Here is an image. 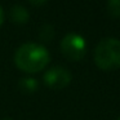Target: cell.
I'll use <instances>...</instances> for the list:
<instances>
[{
    "label": "cell",
    "instance_id": "8",
    "mask_svg": "<svg viewBox=\"0 0 120 120\" xmlns=\"http://www.w3.org/2000/svg\"><path fill=\"white\" fill-rule=\"evenodd\" d=\"M40 39L44 40V41H49L50 39H53L54 36V31H53V27L50 25H44V26L40 29V34H39Z\"/></svg>",
    "mask_w": 120,
    "mask_h": 120
},
{
    "label": "cell",
    "instance_id": "4",
    "mask_svg": "<svg viewBox=\"0 0 120 120\" xmlns=\"http://www.w3.org/2000/svg\"><path fill=\"white\" fill-rule=\"evenodd\" d=\"M72 80L71 72L65 67L54 66L44 74V84L50 89L60 90L68 85Z\"/></svg>",
    "mask_w": 120,
    "mask_h": 120
},
{
    "label": "cell",
    "instance_id": "3",
    "mask_svg": "<svg viewBox=\"0 0 120 120\" xmlns=\"http://www.w3.org/2000/svg\"><path fill=\"white\" fill-rule=\"evenodd\" d=\"M61 52L68 61L78 62L83 60L86 53L85 39L75 32L65 35V38L61 40Z\"/></svg>",
    "mask_w": 120,
    "mask_h": 120
},
{
    "label": "cell",
    "instance_id": "10",
    "mask_svg": "<svg viewBox=\"0 0 120 120\" xmlns=\"http://www.w3.org/2000/svg\"><path fill=\"white\" fill-rule=\"evenodd\" d=\"M3 22H4V12L1 9V7H0V26L3 25Z\"/></svg>",
    "mask_w": 120,
    "mask_h": 120
},
{
    "label": "cell",
    "instance_id": "2",
    "mask_svg": "<svg viewBox=\"0 0 120 120\" xmlns=\"http://www.w3.org/2000/svg\"><path fill=\"white\" fill-rule=\"evenodd\" d=\"M94 63L105 71L120 68V40L114 38L101 40L94 49Z\"/></svg>",
    "mask_w": 120,
    "mask_h": 120
},
{
    "label": "cell",
    "instance_id": "7",
    "mask_svg": "<svg viewBox=\"0 0 120 120\" xmlns=\"http://www.w3.org/2000/svg\"><path fill=\"white\" fill-rule=\"evenodd\" d=\"M107 12L114 18H120V0H109Z\"/></svg>",
    "mask_w": 120,
    "mask_h": 120
},
{
    "label": "cell",
    "instance_id": "5",
    "mask_svg": "<svg viewBox=\"0 0 120 120\" xmlns=\"http://www.w3.org/2000/svg\"><path fill=\"white\" fill-rule=\"evenodd\" d=\"M29 11L22 5H14L11 9V19L17 25H23L29 21Z\"/></svg>",
    "mask_w": 120,
    "mask_h": 120
},
{
    "label": "cell",
    "instance_id": "11",
    "mask_svg": "<svg viewBox=\"0 0 120 120\" xmlns=\"http://www.w3.org/2000/svg\"><path fill=\"white\" fill-rule=\"evenodd\" d=\"M3 120H12V119H9V117H5V119H3Z\"/></svg>",
    "mask_w": 120,
    "mask_h": 120
},
{
    "label": "cell",
    "instance_id": "12",
    "mask_svg": "<svg viewBox=\"0 0 120 120\" xmlns=\"http://www.w3.org/2000/svg\"><path fill=\"white\" fill-rule=\"evenodd\" d=\"M116 120H120V116H119V117H117V119H116Z\"/></svg>",
    "mask_w": 120,
    "mask_h": 120
},
{
    "label": "cell",
    "instance_id": "9",
    "mask_svg": "<svg viewBox=\"0 0 120 120\" xmlns=\"http://www.w3.org/2000/svg\"><path fill=\"white\" fill-rule=\"evenodd\" d=\"M29 1H30V4L34 5V7H40V5L47 3L48 0H29Z\"/></svg>",
    "mask_w": 120,
    "mask_h": 120
},
{
    "label": "cell",
    "instance_id": "1",
    "mask_svg": "<svg viewBox=\"0 0 120 120\" xmlns=\"http://www.w3.org/2000/svg\"><path fill=\"white\" fill-rule=\"evenodd\" d=\"M49 61V52L38 43H25L14 53L17 68L26 74L40 72L48 66Z\"/></svg>",
    "mask_w": 120,
    "mask_h": 120
},
{
    "label": "cell",
    "instance_id": "6",
    "mask_svg": "<svg viewBox=\"0 0 120 120\" xmlns=\"http://www.w3.org/2000/svg\"><path fill=\"white\" fill-rule=\"evenodd\" d=\"M38 81L34 78H23L18 81V88L25 94H32L38 89Z\"/></svg>",
    "mask_w": 120,
    "mask_h": 120
}]
</instances>
